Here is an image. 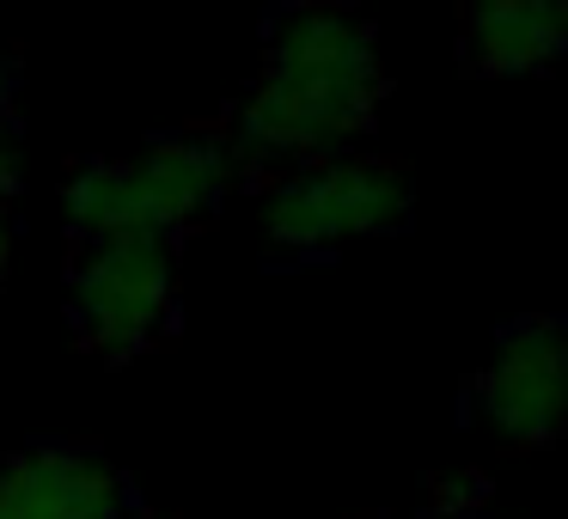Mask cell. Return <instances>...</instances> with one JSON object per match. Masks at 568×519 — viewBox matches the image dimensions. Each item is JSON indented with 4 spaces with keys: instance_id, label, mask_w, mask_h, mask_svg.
I'll return each mask as SVG.
<instances>
[{
    "instance_id": "obj_1",
    "label": "cell",
    "mask_w": 568,
    "mask_h": 519,
    "mask_svg": "<svg viewBox=\"0 0 568 519\" xmlns=\"http://www.w3.org/2000/svg\"><path fill=\"white\" fill-rule=\"evenodd\" d=\"M385 99L379 31L343 7H294L270 26L263 68L239 104L233 153L251 165H318L361 141Z\"/></svg>"
},
{
    "instance_id": "obj_2",
    "label": "cell",
    "mask_w": 568,
    "mask_h": 519,
    "mask_svg": "<svg viewBox=\"0 0 568 519\" xmlns=\"http://www.w3.org/2000/svg\"><path fill=\"white\" fill-rule=\"evenodd\" d=\"M233 184V141L184 129L160 135L123 160H87L68 177V226L80 245L99 238H160L172 245L221 208Z\"/></svg>"
},
{
    "instance_id": "obj_3",
    "label": "cell",
    "mask_w": 568,
    "mask_h": 519,
    "mask_svg": "<svg viewBox=\"0 0 568 519\" xmlns=\"http://www.w3.org/2000/svg\"><path fill=\"white\" fill-rule=\"evenodd\" d=\"M416 208V184L397 160L379 153H336L275 177L263 196V233L282 251H331L348 238L397 233Z\"/></svg>"
},
{
    "instance_id": "obj_4",
    "label": "cell",
    "mask_w": 568,
    "mask_h": 519,
    "mask_svg": "<svg viewBox=\"0 0 568 519\" xmlns=\"http://www.w3.org/2000/svg\"><path fill=\"white\" fill-rule=\"evenodd\" d=\"M178 318V269L160 238H99L68 269V324L104 360L148 355Z\"/></svg>"
},
{
    "instance_id": "obj_5",
    "label": "cell",
    "mask_w": 568,
    "mask_h": 519,
    "mask_svg": "<svg viewBox=\"0 0 568 519\" xmlns=\"http://www.w3.org/2000/svg\"><path fill=\"white\" fill-rule=\"evenodd\" d=\"M477 416L501 446H550L568 434V324L550 312L501 324L477 373Z\"/></svg>"
},
{
    "instance_id": "obj_6",
    "label": "cell",
    "mask_w": 568,
    "mask_h": 519,
    "mask_svg": "<svg viewBox=\"0 0 568 519\" xmlns=\"http://www.w3.org/2000/svg\"><path fill=\"white\" fill-rule=\"evenodd\" d=\"M0 519H129V477L87 446H26L0 465Z\"/></svg>"
},
{
    "instance_id": "obj_7",
    "label": "cell",
    "mask_w": 568,
    "mask_h": 519,
    "mask_svg": "<svg viewBox=\"0 0 568 519\" xmlns=\"http://www.w3.org/2000/svg\"><path fill=\"white\" fill-rule=\"evenodd\" d=\"M458 62L477 74H544L568 62V7L556 0H483L458 19Z\"/></svg>"
},
{
    "instance_id": "obj_8",
    "label": "cell",
    "mask_w": 568,
    "mask_h": 519,
    "mask_svg": "<svg viewBox=\"0 0 568 519\" xmlns=\"http://www.w3.org/2000/svg\"><path fill=\"white\" fill-rule=\"evenodd\" d=\"M13 263V214H7V196H0V275Z\"/></svg>"
}]
</instances>
